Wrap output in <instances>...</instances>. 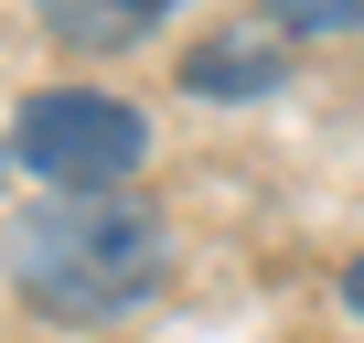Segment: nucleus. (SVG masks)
I'll return each instance as SVG.
<instances>
[{"label": "nucleus", "instance_id": "obj_6", "mask_svg": "<svg viewBox=\"0 0 364 343\" xmlns=\"http://www.w3.org/2000/svg\"><path fill=\"white\" fill-rule=\"evenodd\" d=\"M343 300H353V311H364V258H353V268H343Z\"/></svg>", "mask_w": 364, "mask_h": 343}, {"label": "nucleus", "instance_id": "obj_7", "mask_svg": "<svg viewBox=\"0 0 364 343\" xmlns=\"http://www.w3.org/2000/svg\"><path fill=\"white\" fill-rule=\"evenodd\" d=\"M0 172H11V150H0Z\"/></svg>", "mask_w": 364, "mask_h": 343}, {"label": "nucleus", "instance_id": "obj_2", "mask_svg": "<svg viewBox=\"0 0 364 343\" xmlns=\"http://www.w3.org/2000/svg\"><path fill=\"white\" fill-rule=\"evenodd\" d=\"M11 150L43 172L54 194H118L150 161V118L129 97H107V86H43V97H22Z\"/></svg>", "mask_w": 364, "mask_h": 343}, {"label": "nucleus", "instance_id": "obj_4", "mask_svg": "<svg viewBox=\"0 0 364 343\" xmlns=\"http://www.w3.org/2000/svg\"><path fill=\"white\" fill-rule=\"evenodd\" d=\"M33 11L75 54H129V43H150V22L171 11V0H33Z\"/></svg>", "mask_w": 364, "mask_h": 343}, {"label": "nucleus", "instance_id": "obj_5", "mask_svg": "<svg viewBox=\"0 0 364 343\" xmlns=\"http://www.w3.org/2000/svg\"><path fill=\"white\" fill-rule=\"evenodd\" d=\"M257 11H268V33H364V0H257Z\"/></svg>", "mask_w": 364, "mask_h": 343}, {"label": "nucleus", "instance_id": "obj_3", "mask_svg": "<svg viewBox=\"0 0 364 343\" xmlns=\"http://www.w3.org/2000/svg\"><path fill=\"white\" fill-rule=\"evenodd\" d=\"M289 86V33H204L193 54H182V97L204 107H247V97H279Z\"/></svg>", "mask_w": 364, "mask_h": 343}, {"label": "nucleus", "instance_id": "obj_1", "mask_svg": "<svg viewBox=\"0 0 364 343\" xmlns=\"http://www.w3.org/2000/svg\"><path fill=\"white\" fill-rule=\"evenodd\" d=\"M171 279V226L150 194H43L11 226V290L43 322H118Z\"/></svg>", "mask_w": 364, "mask_h": 343}]
</instances>
